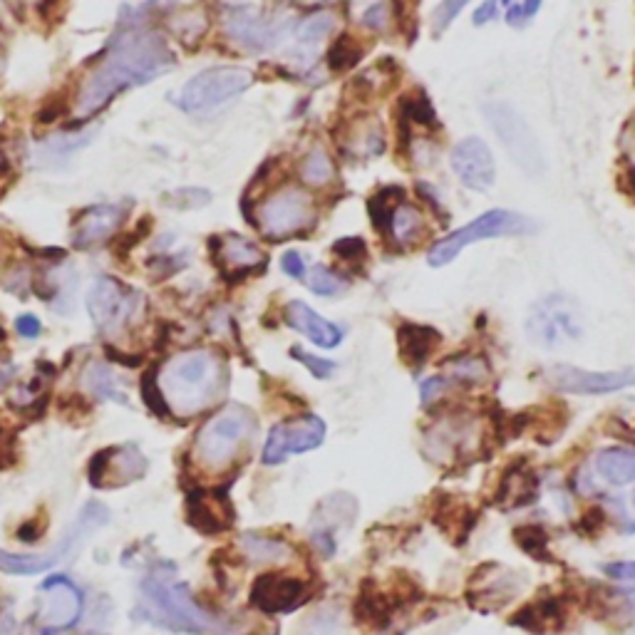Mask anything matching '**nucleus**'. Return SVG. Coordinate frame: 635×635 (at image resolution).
Listing matches in <instances>:
<instances>
[{"label":"nucleus","mask_w":635,"mask_h":635,"mask_svg":"<svg viewBox=\"0 0 635 635\" xmlns=\"http://www.w3.org/2000/svg\"><path fill=\"white\" fill-rule=\"evenodd\" d=\"M174 67V55L154 30L127 28L112 40L100 65L85 77L77 95V117L87 120L107 105L117 92L144 85Z\"/></svg>","instance_id":"f257e3e1"},{"label":"nucleus","mask_w":635,"mask_h":635,"mask_svg":"<svg viewBox=\"0 0 635 635\" xmlns=\"http://www.w3.org/2000/svg\"><path fill=\"white\" fill-rule=\"evenodd\" d=\"M157 385L162 390L167 410L172 415L189 420V417L206 410L224 390V360L204 348L187 350V353L174 355L162 365Z\"/></svg>","instance_id":"f03ea898"},{"label":"nucleus","mask_w":635,"mask_h":635,"mask_svg":"<svg viewBox=\"0 0 635 635\" xmlns=\"http://www.w3.org/2000/svg\"><path fill=\"white\" fill-rule=\"evenodd\" d=\"M144 606L149 618L159 626L177 633L194 635H219L226 633V626L206 613L184 583L174 581L167 573H152L142 586Z\"/></svg>","instance_id":"7ed1b4c3"},{"label":"nucleus","mask_w":635,"mask_h":635,"mask_svg":"<svg viewBox=\"0 0 635 635\" xmlns=\"http://www.w3.org/2000/svg\"><path fill=\"white\" fill-rule=\"evenodd\" d=\"M256 415L244 405H226L199 430L194 457L206 469H224L256 435Z\"/></svg>","instance_id":"20e7f679"},{"label":"nucleus","mask_w":635,"mask_h":635,"mask_svg":"<svg viewBox=\"0 0 635 635\" xmlns=\"http://www.w3.org/2000/svg\"><path fill=\"white\" fill-rule=\"evenodd\" d=\"M422 591L407 573H400L392 583H380L375 578H365L353 603V616L365 631H387L397 613L420 601Z\"/></svg>","instance_id":"39448f33"},{"label":"nucleus","mask_w":635,"mask_h":635,"mask_svg":"<svg viewBox=\"0 0 635 635\" xmlns=\"http://www.w3.org/2000/svg\"><path fill=\"white\" fill-rule=\"evenodd\" d=\"M316 216V201L306 189L296 187V184H283L266 201H261L256 224L266 239L283 241L311 229L316 224Z\"/></svg>","instance_id":"423d86ee"},{"label":"nucleus","mask_w":635,"mask_h":635,"mask_svg":"<svg viewBox=\"0 0 635 635\" xmlns=\"http://www.w3.org/2000/svg\"><path fill=\"white\" fill-rule=\"evenodd\" d=\"M531 231H536V226L531 224L526 216L514 214V211L507 209H492L487 211V214L477 216L472 224L452 231V234H449L447 239H442L440 244L432 246L427 261L435 268L447 266V263H452L467 246L479 244V241L484 239H499V236H524L531 234Z\"/></svg>","instance_id":"0eeeda50"},{"label":"nucleus","mask_w":635,"mask_h":635,"mask_svg":"<svg viewBox=\"0 0 635 635\" xmlns=\"http://www.w3.org/2000/svg\"><path fill=\"white\" fill-rule=\"evenodd\" d=\"M484 115H487L489 125H492L499 142H502L504 149L509 152L511 162H514L521 172L529 174V177H544V152H541L539 139L531 132L529 122L519 115V110L511 107L509 102H489V105L484 107Z\"/></svg>","instance_id":"6e6552de"},{"label":"nucleus","mask_w":635,"mask_h":635,"mask_svg":"<svg viewBox=\"0 0 635 635\" xmlns=\"http://www.w3.org/2000/svg\"><path fill=\"white\" fill-rule=\"evenodd\" d=\"M110 521V511L102 507L100 502H90L82 509L80 519L75 521L70 531L45 554H10V551H0V571L3 573H20V576H33V573L53 569L55 564L67 559L72 551L77 549L87 534L105 526Z\"/></svg>","instance_id":"1a4fd4ad"},{"label":"nucleus","mask_w":635,"mask_h":635,"mask_svg":"<svg viewBox=\"0 0 635 635\" xmlns=\"http://www.w3.org/2000/svg\"><path fill=\"white\" fill-rule=\"evenodd\" d=\"M251 82H254V75L244 67H209V70L191 77L187 85L179 90L174 102L184 112L201 115V112H211L234 100L236 95L249 90Z\"/></svg>","instance_id":"9d476101"},{"label":"nucleus","mask_w":635,"mask_h":635,"mask_svg":"<svg viewBox=\"0 0 635 635\" xmlns=\"http://www.w3.org/2000/svg\"><path fill=\"white\" fill-rule=\"evenodd\" d=\"M526 333L541 348H559L564 343H576L583 335L578 306L566 296L541 298L526 318Z\"/></svg>","instance_id":"9b49d317"},{"label":"nucleus","mask_w":635,"mask_h":635,"mask_svg":"<svg viewBox=\"0 0 635 635\" xmlns=\"http://www.w3.org/2000/svg\"><path fill=\"white\" fill-rule=\"evenodd\" d=\"M524 591V578L509 566L489 561L477 566L467 578L464 601L477 613H497Z\"/></svg>","instance_id":"f8f14e48"},{"label":"nucleus","mask_w":635,"mask_h":635,"mask_svg":"<svg viewBox=\"0 0 635 635\" xmlns=\"http://www.w3.org/2000/svg\"><path fill=\"white\" fill-rule=\"evenodd\" d=\"M487 440V432L477 430L474 417L457 412L440 417L427 435L432 459L442 464H467L469 457H477L487 449Z\"/></svg>","instance_id":"ddd939ff"},{"label":"nucleus","mask_w":635,"mask_h":635,"mask_svg":"<svg viewBox=\"0 0 635 635\" xmlns=\"http://www.w3.org/2000/svg\"><path fill=\"white\" fill-rule=\"evenodd\" d=\"M328 435V425L318 415H301L271 427L263 445V464H281L291 454H306L318 449Z\"/></svg>","instance_id":"4468645a"},{"label":"nucleus","mask_w":635,"mask_h":635,"mask_svg":"<svg viewBox=\"0 0 635 635\" xmlns=\"http://www.w3.org/2000/svg\"><path fill=\"white\" fill-rule=\"evenodd\" d=\"M87 308H90V316L95 318L97 328L105 333H117L139 316L142 296L117 283L115 278L105 276L90 288Z\"/></svg>","instance_id":"2eb2a0df"},{"label":"nucleus","mask_w":635,"mask_h":635,"mask_svg":"<svg viewBox=\"0 0 635 635\" xmlns=\"http://www.w3.org/2000/svg\"><path fill=\"white\" fill-rule=\"evenodd\" d=\"M311 601V583L291 573H261L251 586V606L263 616H286Z\"/></svg>","instance_id":"dca6fc26"},{"label":"nucleus","mask_w":635,"mask_h":635,"mask_svg":"<svg viewBox=\"0 0 635 635\" xmlns=\"http://www.w3.org/2000/svg\"><path fill=\"white\" fill-rule=\"evenodd\" d=\"M546 382L564 395H608L635 387V370H581L573 365H554L546 370Z\"/></svg>","instance_id":"f3484780"},{"label":"nucleus","mask_w":635,"mask_h":635,"mask_svg":"<svg viewBox=\"0 0 635 635\" xmlns=\"http://www.w3.org/2000/svg\"><path fill=\"white\" fill-rule=\"evenodd\" d=\"M583 611L611 631H628L635 626V588H616L606 583H586Z\"/></svg>","instance_id":"a211bd4d"},{"label":"nucleus","mask_w":635,"mask_h":635,"mask_svg":"<svg viewBox=\"0 0 635 635\" xmlns=\"http://www.w3.org/2000/svg\"><path fill=\"white\" fill-rule=\"evenodd\" d=\"M569 623V603L566 596L551 591H541L539 596L531 598L526 606H521L514 616L509 618V626L529 635H556Z\"/></svg>","instance_id":"6ab92c4d"},{"label":"nucleus","mask_w":635,"mask_h":635,"mask_svg":"<svg viewBox=\"0 0 635 635\" xmlns=\"http://www.w3.org/2000/svg\"><path fill=\"white\" fill-rule=\"evenodd\" d=\"M452 169L459 182L467 189L487 191L494 187L497 167H494L492 149L479 137H467L452 149Z\"/></svg>","instance_id":"aec40b11"},{"label":"nucleus","mask_w":635,"mask_h":635,"mask_svg":"<svg viewBox=\"0 0 635 635\" xmlns=\"http://www.w3.org/2000/svg\"><path fill=\"white\" fill-rule=\"evenodd\" d=\"M144 469H147V462L137 447L105 449L92 459L90 482L92 487H120V484H129L142 477Z\"/></svg>","instance_id":"412c9836"},{"label":"nucleus","mask_w":635,"mask_h":635,"mask_svg":"<svg viewBox=\"0 0 635 635\" xmlns=\"http://www.w3.org/2000/svg\"><path fill=\"white\" fill-rule=\"evenodd\" d=\"M539 477L526 459H514L494 487L492 504L502 511L529 507L539 499Z\"/></svg>","instance_id":"4be33fe9"},{"label":"nucleus","mask_w":635,"mask_h":635,"mask_svg":"<svg viewBox=\"0 0 635 635\" xmlns=\"http://www.w3.org/2000/svg\"><path fill=\"white\" fill-rule=\"evenodd\" d=\"M187 519L201 534H224L234 524V509H231L229 497L224 492L196 489L187 497Z\"/></svg>","instance_id":"5701e85b"},{"label":"nucleus","mask_w":635,"mask_h":635,"mask_svg":"<svg viewBox=\"0 0 635 635\" xmlns=\"http://www.w3.org/2000/svg\"><path fill=\"white\" fill-rule=\"evenodd\" d=\"M43 591L45 601L40 606V623L48 628H55V631L75 626L82 608V598L75 583L65 576H55L50 581H45Z\"/></svg>","instance_id":"b1692460"},{"label":"nucleus","mask_w":635,"mask_h":635,"mask_svg":"<svg viewBox=\"0 0 635 635\" xmlns=\"http://www.w3.org/2000/svg\"><path fill=\"white\" fill-rule=\"evenodd\" d=\"M430 519L452 544H464L477 524V511L462 494H437L430 504Z\"/></svg>","instance_id":"393cba45"},{"label":"nucleus","mask_w":635,"mask_h":635,"mask_svg":"<svg viewBox=\"0 0 635 635\" xmlns=\"http://www.w3.org/2000/svg\"><path fill=\"white\" fill-rule=\"evenodd\" d=\"M214 256L216 266L226 273L229 278L246 276V273L256 271L266 263V254L254 244V241L244 239V236H216L214 241Z\"/></svg>","instance_id":"a878e982"},{"label":"nucleus","mask_w":635,"mask_h":635,"mask_svg":"<svg viewBox=\"0 0 635 635\" xmlns=\"http://www.w3.org/2000/svg\"><path fill=\"white\" fill-rule=\"evenodd\" d=\"M283 320H286L293 330L306 335V338L311 340V343H316L318 348L333 350L343 343V328L330 323V320H325L318 311H313V308L303 301L288 303Z\"/></svg>","instance_id":"bb28decb"},{"label":"nucleus","mask_w":635,"mask_h":635,"mask_svg":"<svg viewBox=\"0 0 635 635\" xmlns=\"http://www.w3.org/2000/svg\"><path fill=\"white\" fill-rule=\"evenodd\" d=\"M226 33L234 43L249 50H266L278 40L276 25L254 8H239L226 15Z\"/></svg>","instance_id":"cd10ccee"},{"label":"nucleus","mask_w":635,"mask_h":635,"mask_svg":"<svg viewBox=\"0 0 635 635\" xmlns=\"http://www.w3.org/2000/svg\"><path fill=\"white\" fill-rule=\"evenodd\" d=\"M129 204H102L92 206L85 211L75 229V246L80 249H90V246L100 244V241L110 239L117 231V226L125 219Z\"/></svg>","instance_id":"c85d7f7f"},{"label":"nucleus","mask_w":635,"mask_h":635,"mask_svg":"<svg viewBox=\"0 0 635 635\" xmlns=\"http://www.w3.org/2000/svg\"><path fill=\"white\" fill-rule=\"evenodd\" d=\"M397 345H400V358L417 370L437 353V348L442 345V335L430 325L402 323L397 328Z\"/></svg>","instance_id":"c756f323"},{"label":"nucleus","mask_w":635,"mask_h":635,"mask_svg":"<svg viewBox=\"0 0 635 635\" xmlns=\"http://www.w3.org/2000/svg\"><path fill=\"white\" fill-rule=\"evenodd\" d=\"M596 472L603 482L613 487H626L635 482V447L616 445L606 447L596 457Z\"/></svg>","instance_id":"7c9ffc66"},{"label":"nucleus","mask_w":635,"mask_h":635,"mask_svg":"<svg viewBox=\"0 0 635 635\" xmlns=\"http://www.w3.org/2000/svg\"><path fill=\"white\" fill-rule=\"evenodd\" d=\"M387 231L395 244H417L420 236L425 234V214L412 204H397L387 221Z\"/></svg>","instance_id":"2f4dec72"},{"label":"nucleus","mask_w":635,"mask_h":635,"mask_svg":"<svg viewBox=\"0 0 635 635\" xmlns=\"http://www.w3.org/2000/svg\"><path fill=\"white\" fill-rule=\"evenodd\" d=\"M514 541L529 559L539 564H556L554 551L549 549V534L541 524H524L514 529Z\"/></svg>","instance_id":"473e14b6"},{"label":"nucleus","mask_w":635,"mask_h":635,"mask_svg":"<svg viewBox=\"0 0 635 635\" xmlns=\"http://www.w3.org/2000/svg\"><path fill=\"white\" fill-rule=\"evenodd\" d=\"M241 549L251 561H283L288 556V544L281 539L263 534H244L241 536Z\"/></svg>","instance_id":"72a5a7b5"},{"label":"nucleus","mask_w":635,"mask_h":635,"mask_svg":"<svg viewBox=\"0 0 635 635\" xmlns=\"http://www.w3.org/2000/svg\"><path fill=\"white\" fill-rule=\"evenodd\" d=\"M301 177L303 182L311 184V187H325L328 182H333V159H330V154L325 152L323 147H313L311 152L306 154V159H303L301 164Z\"/></svg>","instance_id":"f704fd0d"},{"label":"nucleus","mask_w":635,"mask_h":635,"mask_svg":"<svg viewBox=\"0 0 635 635\" xmlns=\"http://www.w3.org/2000/svg\"><path fill=\"white\" fill-rule=\"evenodd\" d=\"M303 283H306L316 296H338V293L345 291V278L338 276L333 268L323 266V263L308 268L306 276H303Z\"/></svg>","instance_id":"c9c22d12"},{"label":"nucleus","mask_w":635,"mask_h":635,"mask_svg":"<svg viewBox=\"0 0 635 635\" xmlns=\"http://www.w3.org/2000/svg\"><path fill=\"white\" fill-rule=\"evenodd\" d=\"M350 149L360 157H370V154H380L385 147V137H382V129L375 122H365V125L353 127L348 139Z\"/></svg>","instance_id":"e433bc0d"},{"label":"nucleus","mask_w":635,"mask_h":635,"mask_svg":"<svg viewBox=\"0 0 635 635\" xmlns=\"http://www.w3.org/2000/svg\"><path fill=\"white\" fill-rule=\"evenodd\" d=\"M360 55H363V48L355 43V38L343 35V38L335 40L333 48H330L328 65L333 67L335 72H343V70H348V67H353L355 63H358Z\"/></svg>","instance_id":"4c0bfd02"},{"label":"nucleus","mask_w":635,"mask_h":635,"mask_svg":"<svg viewBox=\"0 0 635 635\" xmlns=\"http://www.w3.org/2000/svg\"><path fill=\"white\" fill-rule=\"evenodd\" d=\"M333 30V15L330 13H316L311 18H306L298 28V40L303 45H316L320 40L328 38V33Z\"/></svg>","instance_id":"58836bf2"},{"label":"nucleus","mask_w":635,"mask_h":635,"mask_svg":"<svg viewBox=\"0 0 635 635\" xmlns=\"http://www.w3.org/2000/svg\"><path fill=\"white\" fill-rule=\"evenodd\" d=\"M95 132L97 129H90V132L80 134V137H63V139L58 137V139H53V142L43 144V149H40V152H43L45 159H55V162H58V159H65L67 154L77 152L80 147L90 144V139L95 137ZM45 159H43V164H45Z\"/></svg>","instance_id":"ea45409f"},{"label":"nucleus","mask_w":635,"mask_h":635,"mask_svg":"<svg viewBox=\"0 0 635 635\" xmlns=\"http://www.w3.org/2000/svg\"><path fill=\"white\" fill-rule=\"evenodd\" d=\"M291 355H293V360H298V363L303 365V368H308V373H311L316 380H328L330 375L335 373L333 360L308 353V350H303L301 345H293Z\"/></svg>","instance_id":"a19ab883"},{"label":"nucleus","mask_w":635,"mask_h":635,"mask_svg":"<svg viewBox=\"0 0 635 635\" xmlns=\"http://www.w3.org/2000/svg\"><path fill=\"white\" fill-rule=\"evenodd\" d=\"M85 385L90 387V390L95 392V395L112 397V400H120V397H117V392H115V378H112V373L105 368V365H100V363L90 365V368H87V373H85Z\"/></svg>","instance_id":"79ce46f5"},{"label":"nucleus","mask_w":635,"mask_h":635,"mask_svg":"<svg viewBox=\"0 0 635 635\" xmlns=\"http://www.w3.org/2000/svg\"><path fill=\"white\" fill-rule=\"evenodd\" d=\"M467 3L469 0H442V3L435 8V13H432V28H435V35L445 33L449 25L454 23V18L462 13V8Z\"/></svg>","instance_id":"37998d69"},{"label":"nucleus","mask_w":635,"mask_h":635,"mask_svg":"<svg viewBox=\"0 0 635 635\" xmlns=\"http://www.w3.org/2000/svg\"><path fill=\"white\" fill-rule=\"evenodd\" d=\"M333 254L338 258H343V261H363L365 256H368V249H365L363 239H358V236H350V239H340L338 244H333Z\"/></svg>","instance_id":"c03bdc74"},{"label":"nucleus","mask_w":635,"mask_h":635,"mask_svg":"<svg viewBox=\"0 0 635 635\" xmlns=\"http://www.w3.org/2000/svg\"><path fill=\"white\" fill-rule=\"evenodd\" d=\"M608 521V514L603 507H588L586 511H583L581 516V534H588V536H596L598 531L606 526Z\"/></svg>","instance_id":"a18cd8bd"},{"label":"nucleus","mask_w":635,"mask_h":635,"mask_svg":"<svg viewBox=\"0 0 635 635\" xmlns=\"http://www.w3.org/2000/svg\"><path fill=\"white\" fill-rule=\"evenodd\" d=\"M603 573L613 581L635 583V561H613V564L603 566Z\"/></svg>","instance_id":"49530a36"},{"label":"nucleus","mask_w":635,"mask_h":635,"mask_svg":"<svg viewBox=\"0 0 635 635\" xmlns=\"http://www.w3.org/2000/svg\"><path fill=\"white\" fill-rule=\"evenodd\" d=\"M281 268L291 278H303V276H306V263H303L301 254H296V251H288V254H283Z\"/></svg>","instance_id":"de8ad7c7"},{"label":"nucleus","mask_w":635,"mask_h":635,"mask_svg":"<svg viewBox=\"0 0 635 635\" xmlns=\"http://www.w3.org/2000/svg\"><path fill=\"white\" fill-rule=\"evenodd\" d=\"M385 20H387V13H385V5H382V3L373 5V8H368V13L363 15V23L368 25V28H373V30L385 28Z\"/></svg>","instance_id":"09e8293b"},{"label":"nucleus","mask_w":635,"mask_h":635,"mask_svg":"<svg viewBox=\"0 0 635 635\" xmlns=\"http://www.w3.org/2000/svg\"><path fill=\"white\" fill-rule=\"evenodd\" d=\"M497 10H499L497 0H487L484 5H479V10L474 13V25H484L489 23V20H494L497 18Z\"/></svg>","instance_id":"8fccbe9b"},{"label":"nucleus","mask_w":635,"mask_h":635,"mask_svg":"<svg viewBox=\"0 0 635 635\" xmlns=\"http://www.w3.org/2000/svg\"><path fill=\"white\" fill-rule=\"evenodd\" d=\"M18 333L23 338H35L40 333V320L35 316H23L18 318Z\"/></svg>","instance_id":"3c124183"},{"label":"nucleus","mask_w":635,"mask_h":635,"mask_svg":"<svg viewBox=\"0 0 635 635\" xmlns=\"http://www.w3.org/2000/svg\"><path fill=\"white\" fill-rule=\"evenodd\" d=\"M40 536V529H38V524H35V521H30V524H23L18 529V539H23V541H35Z\"/></svg>","instance_id":"603ef678"},{"label":"nucleus","mask_w":635,"mask_h":635,"mask_svg":"<svg viewBox=\"0 0 635 635\" xmlns=\"http://www.w3.org/2000/svg\"><path fill=\"white\" fill-rule=\"evenodd\" d=\"M539 8H541V0H524V3L519 5V10H521V15H524V20L534 18L536 10H539Z\"/></svg>","instance_id":"864d4df0"},{"label":"nucleus","mask_w":635,"mask_h":635,"mask_svg":"<svg viewBox=\"0 0 635 635\" xmlns=\"http://www.w3.org/2000/svg\"><path fill=\"white\" fill-rule=\"evenodd\" d=\"M10 375H13V368H10V365H3V368H0V385H5V382L10 380Z\"/></svg>","instance_id":"5fc2aeb1"},{"label":"nucleus","mask_w":635,"mask_h":635,"mask_svg":"<svg viewBox=\"0 0 635 635\" xmlns=\"http://www.w3.org/2000/svg\"><path fill=\"white\" fill-rule=\"evenodd\" d=\"M633 504H635V494H633Z\"/></svg>","instance_id":"6e6d98bb"},{"label":"nucleus","mask_w":635,"mask_h":635,"mask_svg":"<svg viewBox=\"0 0 635 635\" xmlns=\"http://www.w3.org/2000/svg\"><path fill=\"white\" fill-rule=\"evenodd\" d=\"M308 635H311V633H308Z\"/></svg>","instance_id":"4d7b16f0"}]
</instances>
